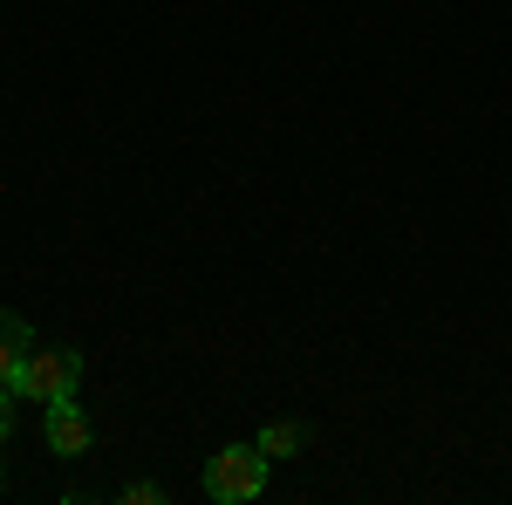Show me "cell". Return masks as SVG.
<instances>
[{"label": "cell", "instance_id": "6da1fadb", "mask_svg": "<svg viewBox=\"0 0 512 505\" xmlns=\"http://www.w3.org/2000/svg\"><path fill=\"white\" fill-rule=\"evenodd\" d=\"M82 383V355L76 349H28L21 355V369H14V389L28 396V403H62V396H76Z\"/></svg>", "mask_w": 512, "mask_h": 505}, {"label": "cell", "instance_id": "8992f818", "mask_svg": "<svg viewBox=\"0 0 512 505\" xmlns=\"http://www.w3.org/2000/svg\"><path fill=\"white\" fill-rule=\"evenodd\" d=\"M123 499H130V505H164V485H151V478H137V485H123Z\"/></svg>", "mask_w": 512, "mask_h": 505}, {"label": "cell", "instance_id": "5b68a950", "mask_svg": "<svg viewBox=\"0 0 512 505\" xmlns=\"http://www.w3.org/2000/svg\"><path fill=\"white\" fill-rule=\"evenodd\" d=\"M301 444H308V430H301V424H267V430H260V451H267V458H294Z\"/></svg>", "mask_w": 512, "mask_h": 505}, {"label": "cell", "instance_id": "7a4b0ae2", "mask_svg": "<svg viewBox=\"0 0 512 505\" xmlns=\"http://www.w3.org/2000/svg\"><path fill=\"white\" fill-rule=\"evenodd\" d=\"M267 485V451L260 444H226L219 458H205V492L219 505H246Z\"/></svg>", "mask_w": 512, "mask_h": 505}, {"label": "cell", "instance_id": "277c9868", "mask_svg": "<svg viewBox=\"0 0 512 505\" xmlns=\"http://www.w3.org/2000/svg\"><path fill=\"white\" fill-rule=\"evenodd\" d=\"M35 349V335H28V321L21 314H0V383H14V369H21V355Z\"/></svg>", "mask_w": 512, "mask_h": 505}, {"label": "cell", "instance_id": "52a82bcc", "mask_svg": "<svg viewBox=\"0 0 512 505\" xmlns=\"http://www.w3.org/2000/svg\"><path fill=\"white\" fill-rule=\"evenodd\" d=\"M14 396H21V389H14V383H0V437L14 430Z\"/></svg>", "mask_w": 512, "mask_h": 505}, {"label": "cell", "instance_id": "3957f363", "mask_svg": "<svg viewBox=\"0 0 512 505\" xmlns=\"http://www.w3.org/2000/svg\"><path fill=\"white\" fill-rule=\"evenodd\" d=\"M48 451H55V458H82V451H89V417L76 410V396L48 403Z\"/></svg>", "mask_w": 512, "mask_h": 505}]
</instances>
